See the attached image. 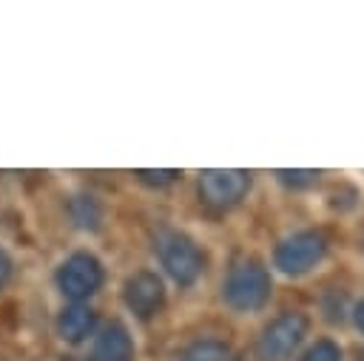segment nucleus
<instances>
[{
  "label": "nucleus",
  "mask_w": 364,
  "mask_h": 361,
  "mask_svg": "<svg viewBox=\"0 0 364 361\" xmlns=\"http://www.w3.org/2000/svg\"><path fill=\"white\" fill-rule=\"evenodd\" d=\"M156 256H159V264L165 267V273L176 281V284H182V287H188V284H193L199 276H202V270H205V256H202V250L196 247V242L191 239V236H185V233H176V230H162L159 236H156Z\"/></svg>",
  "instance_id": "f03ea898"
},
{
  "label": "nucleus",
  "mask_w": 364,
  "mask_h": 361,
  "mask_svg": "<svg viewBox=\"0 0 364 361\" xmlns=\"http://www.w3.org/2000/svg\"><path fill=\"white\" fill-rule=\"evenodd\" d=\"M353 318H355V327L364 333V301H358V304H355V313H353Z\"/></svg>",
  "instance_id": "dca6fc26"
},
{
  "label": "nucleus",
  "mask_w": 364,
  "mask_h": 361,
  "mask_svg": "<svg viewBox=\"0 0 364 361\" xmlns=\"http://www.w3.org/2000/svg\"><path fill=\"white\" fill-rule=\"evenodd\" d=\"M179 361H236L233 358V352H230V347L228 344H222V341H196V344H191L185 352H182V358Z\"/></svg>",
  "instance_id": "9b49d317"
},
{
  "label": "nucleus",
  "mask_w": 364,
  "mask_h": 361,
  "mask_svg": "<svg viewBox=\"0 0 364 361\" xmlns=\"http://www.w3.org/2000/svg\"><path fill=\"white\" fill-rule=\"evenodd\" d=\"M68 216H71V222L80 230H97L100 227V219H102V210H100V205H97L94 196L80 193V196H74L68 202Z\"/></svg>",
  "instance_id": "9d476101"
},
{
  "label": "nucleus",
  "mask_w": 364,
  "mask_h": 361,
  "mask_svg": "<svg viewBox=\"0 0 364 361\" xmlns=\"http://www.w3.org/2000/svg\"><path fill=\"white\" fill-rule=\"evenodd\" d=\"M250 188V173L236 168H213L199 173V196L213 210H228L245 199Z\"/></svg>",
  "instance_id": "39448f33"
},
{
  "label": "nucleus",
  "mask_w": 364,
  "mask_h": 361,
  "mask_svg": "<svg viewBox=\"0 0 364 361\" xmlns=\"http://www.w3.org/2000/svg\"><path fill=\"white\" fill-rule=\"evenodd\" d=\"M301 361H341V350L333 344V341H316L304 355H301Z\"/></svg>",
  "instance_id": "f8f14e48"
},
{
  "label": "nucleus",
  "mask_w": 364,
  "mask_h": 361,
  "mask_svg": "<svg viewBox=\"0 0 364 361\" xmlns=\"http://www.w3.org/2000/svg\"><path fill=\"white\" fill-rule=\"evenodd\" d=\"M9 276H11V259L6 256V250H0V287L9 281Z\"/></svg>",
  "instance_id": "2eb2a0df"
},
{
  "label": "nucleus",
  "mask_w": 364,
  "mask_h": 361,
  "mask_svg": "<svg viewBox=\"0 0 364 361\" xmlns=\"http://www.w3.org/2000/svg\"><path fill=\"white\" fill-rule=\"evenodd\" d=\"M94 324H97V316H94L88 307L74 304V307H65V310L60 313V318H57V333H60L63 341L77 344V341H82V338L94 330Z\"/></svg>",
  "instance_id": "1a4fd4ad"
},
{
  "label": "nucleus",
  "mask_w": 364,
  "mask_h": 361,
  "mask_svg": "<svg viewBox=\"0 0 364 361\" xmlns=\"http://www.w3.org/2000/svg\"><path fill=\"white\" fill-rule=\"evenodd\" d=\"M88 361H134V341H131V333L122 327V324H108L94 347H91V355Z\"/></svg>",
  "instance_id": "6e6552de"
},
{
  "label": "nucleus",
  "mask_w": 364,
  "mask_h": 361,
  "mask_svg": "<svg viewBox=\"0 0 364 361\" xmlns=\"http://www.w3.org/2000/svg\"><path fill=\"white\" fill-rule=\"evenodd\" d=\"M327 253V239L318 233V230H301V233H293L287 236L276 253H273V262L282 273L287 276H301L307 273L310 267H316Z\"/></svg>",
  "instance_id": "20e7f679"
},
{
  "label": "nucleus",
  "mask_w": 364,
  "mask_h": 361,
  "mask_svg": "<svg viewBox=\"0 0 364 361\" xmlns=\"http://www.w3.org/2000/svg\"><path fill=\"white\" fill-rule=\"evenodd\" d=\"M304 333H307V318L301 313L287 310V313L276 316L262 330V335L256 341V352L262 361H287L296 352V347L301 344Z\"/></svg>",
  "instance_id": "7ed1b4c3"
},
{
  "label": "nucleus",
  "mask_w": 364,
  "mask_h": 361,
  "mask_svg": "<svg viewBox=\"0 0 364 361\" xmlns=\"http://www.w3.org/2000/svg\"><path fill=\"white\" fill-rule=\"evenodd\" d=\"M222 296L228 301V307L239 310V313H250L259 310L267 298H270V273L264 270L262 262L256 259H245L236 262L222 284Z\"/></svg>",
  "instance_id": "f257e3e1"
},
{
  "label": "nucleus",
  "mask_w": 364,
  "mask_h": 361,
  "mask_svg": "<svg viewBox=\"0 0 364 361\" xmlns=\"http://www.w3.org/2000/svg\"><path fill=\"white\" fill-rule=\"evenodd\" d=\"M276 176L293 188H304V185L318 182V171H276Z\"/></svg>",
  "instance_id": "ddd939ff"
},
{
  "label": "nucleus",
  "mask_w": 364,
  "mask_h": 361,
  "mask_svg": "<svg viewBox=\"0 0 364 361\" xmlns=\"http://www.w3.org/2000/svg\"><path fill=\"white\" fill-rule=\"evenodd\" d=\"M100 284H102V267H100V262L91 253H74L57 270L60 293L74 298V301L88 298L91 293H97Z\"/></svg>",
  "instance_id": "423d86ee"
},
{
  "label": "nucleus",
  "mask_w": 364,
  "mask_h": 361,
  "mask_svg": "<svg viewBox=\"0 0 364 361\" xmlns=\"http://www.w3.org/2000/svg\"><path fill=\"white\" fill-rule=\"evenodd\" d=\"M122 298L128 304V310L139 318H151L162 310L165 304V287H162V279L151 270H139L134 273L125 287H122Z\"/></svg>",
  "instance_id": "0eeeda50"
},
{
  "label": "nucleus",
  "mask_w": 364,
  "mask_h": 361,
  "mask_svg": "<svg viewBox=\"0 0 364 361\" xmlns=\"http://www.w3.org/2000/svg\"><path fill=\"white\" fill-rule=\"evenodd\" d=\"M176 176H179V171H136V179H139V182H145V185H156V188L171 185Z\"/></svg>",
  "instance_id": "4468645a"
}]
</instances>
